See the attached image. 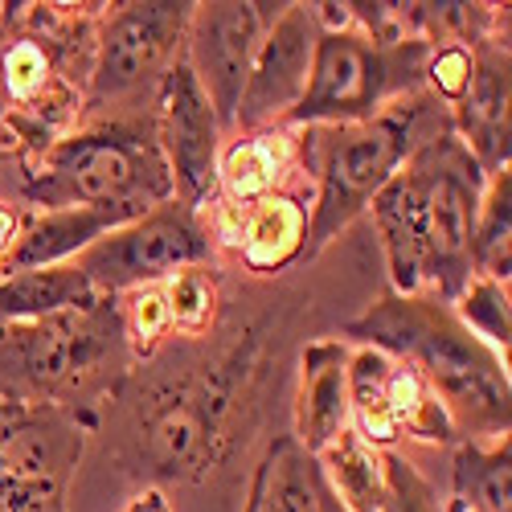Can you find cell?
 <instances>
[{
    "label": "cell",
    "mask_w": 512,
    "mask_h": 512,
    "mask_svg": "<svg viewBox=\"0 0 512 512\" xmlns=\"http://www.w3.org/2000/svg\"><path fill=\"white\" fill-rule=\"evenodd\" d=\"M443 512H472V508H463L459 500H447V504H443Z\"/></svg>",
    "instance_id": "obj_33"
},
{
    "label": "cell",
    "mask_w": 512,
    "mask_h": 512,
    "mask_svg": "<svg viewBox=\"0 0 512 512\" xmlns=\"http://www.w3.org/2000/svg\"><path fill=\"white\" fill-rule=\"evenodd\" d=\"M349 353L340 336L312 340L300 353V390H295V443L320 455L349 426Z\"/></svg>",
    "instance_id": "obj_17"
},
{
    "label": "cell",
    "mask_w": 512,
    "mask_h": 512,
    "mask_svg": "<svg viewBox=\"0 0 512 512\" xmlns=\"http://www.w3.org/2000/svg\"><path fill=\"white\" fill-rule=\"evenodd\" d=\"M103 9L62 0L0 5V136L25 173L82 123Z\"/></svg>",
    "instance_id": "obj_2"
},
{
    "label": "cell",
    "mask_w": 512,
    "mask_h": 512,
    "mask_svg": "<svg viewBox=\"0 0 512 512\" xmlns=\"http://www.w3.org/2000/svg\"><path fill=\"white\" fill-rule=\"evenodd\" d=\"M443 132H451V111L426 91H414L361 123L300 127V160L316 177L304 259H316L369 213L373 197L402 173V164Z\"/></svg>",
    "instance_id": "obj_4"
},
{
    "label": "cell",
    "mask_w": 512,
    "mask_h": 512,
    "mask_svg": "<svg viewBox=\"0 0 512 512\" xmlns=\"http://www.w3.org/2000/svg\"><path fill=\"white\" fill-rule=\"evenodd\" d=\"M164 304H168V320L173 332L181 336H209V328L218 324L222 312V283L213 267H185L177 275H168L164 283Z\"/></svg>",
    "instance_id": "obj_27"
},
{
    "label": "cell",
    "mask_w": 512,
    "mask_h": 512,
    "mask_svg": "<svg viewBox=\"0 0 512 512\" xmlns=\"http://www.w3.org/2000/svg\"><path fill=\"white\" fill-rule=\"evenodd\" d=\"M74 267L99 287V295H123L132 287L164 283L185 267H213V238L205 213L173 197L103 234L78 254Z\"/></svg>",
    "instance_id": "obj_11"
},
{
    "label": "cell",
    "mask_w": 512,
    "mask_h": 512,
    "mask_svg": "<svg viewBox=\"0 0 512 512\" xmlns=\"http://www.w3.org/2000/svg\"><path fill=\"white\" fill-rule=\"evenodd\" d=\"M451 312L459 316V324L467 332H472L476 340H484V345L508 365V349H512V295H508V283L472 275L467 287L451 300Z\"/></svg>",
    "instance_id": "obj_26"
},
{
    "label": "cell",
    "mask_w": 512,
    "mask_h": 512,
    "mask_svg": "<svg viewBox=\"0 0 512 512\" xmlns=\"http://www.w3.org/2000/svg\"><path fill=\"white\" fill-rule=\"evenodd\" d=\"M426 54L431 46L422 37L365 33L361 25H353V17L340 29H320L308 91L283 123L320 127L373 119L390 103L422 91Z\"/></svg>",
    "instance_id": "obj_8"
},
{
    "label": "cell",
    "mask_w": 512,
    "mask_h": 512,
    "mask_svg": "<svg viewBox=\"0 0 512 512\" xmlns=\"http://www.w3.org/2000/svg\"><path fill=\"white\" fill-rule=\"evenodd\" d=\"M381 406H386V418L398 439L435 443V447H451L459 439L439 394L426 386L414 365H406L390 353H386V369H381Z\"/></svg>",
    "instance_id": "obj_22"
},
{
    "label": "cell",
    "mask_w": 512,
    "mask_h": 512,
    "mask_svg": "<svg viewBox=\"0 0 512 512\" xmlns=\"http://www.w3.org/2000/svg\"><path fill=\"white\" fill-rule=\"evenodd\" d=\"M476 70L467 95L451 107V132L480 160L484 173H500L512 164V54H508V25L488 33L472 46Z\"/></svg>",
    "instance_id": "obj_16"
},
{
    "label": "cell",
    "mask_w": 512,
    "mask_h": 512,
    "mask_svg": "<svg viewBox=\"0 0 512 512\" xmlns=\"http://www.w3.org/2000/svg\"><path fill=\"white\" fill-rule=\"evenodd\" d=\"M295 160H300V127L275 123V127H259V132H242L230 148H222L213 201H226V205L263 201L279 193Z\"/></svg>",
    "instance_id": "obj_18"
},
{
    "label": "cell",
    "mask_w": 512,
    "mask_h": 512,
    "mask_svg": "<svg viewBox=\"0 0 512 512\" xmlns=\"http://www.w3.org/2000/svg\"><path fill=\"white\" fill-rule=\"evenodd\" d=\"M21 218H25L21 209H13V205L0 201V279H5V271H9V254H13V246H17Z\"/></svg>",
    "instance_id": "obj_31"
},
{
    "label": "cell",
    "mask_w": 512,
    "mask_h": 512,
    "mask_svg": "<svg viewBox=\"0 0 512 512\" xmlns=\"http://www.w3.org/2000/svg\"><path fill=\"white\" fill-rule=\"evenodd\" d=\"M25 201L37 209H99L136 222L173 201V173L156 148L148 115L82 119L25 173Z\"/></svg>",
    "instance_id": "obj_5"
},
{
    "label": "cell",
    "mask_w": 512,
    "mask_h": 512,
    "mask_svg": "<svg viewBox=\"0 0 512 512\" xmlns=\"http://www.w3.org/2000/svg\"><path fill=\"white\" fill-rule=\"evenodd\" d=\"M250 357L254 345H234L193 365L189 373L164 381L144 398L136 443L140 463L160 484H197L205 480L226 443L234 439V414L250 390Z\"/></svg>",
    "instance_id": "obj_7"
},
{
    "label": "cell",
    "mask_w": 512,
    "mask_h": 512,
    "mask_svg": "<svg viewBox=\"0 0 512 512\" xmlns=\"http://www.w3.org/2000/svg\"><path fill=\"white\" fill-rule=\"evenodd\" d=\"M242 512H345V508L328 492L320 463L291 435H279L263 451L259 467H254Z\"/></svg>",
    "instance_id": "obj_19"
},
{
    "label": "cell",
    "mask_w": 512,
    "mask_h": 512,
    "mask_svg": "<svg viewBox=\"0 0 512 512\" xmlns=\"http://www.w3.org/2000/svg\"><path fill=\"white\" fill-rule=\"evenodd\" d=\"M439 488L402 451H386V504L381 512H443Z\"/></svg>",
    "instance_id": "obj_30"
},
{
    "label": "cell",
    "mask_w": 512,
    "mask_h": 512,
    "mask_svg": "<svg viewBox=\"0 0 512 512\" xmlns=\"http://www.w3.org/2000/svg\"><path fill=\"white\" fill-rule=\"evenodd\" d=\"M99 414L0 394V512H70Z\"/></svg>",
    "instance_id": "obj_10"
},
{
    "label": "cell",
    "mask_w": 512,
    "mask_h": 512,
    "mask_svg": "<svg viewBox=\"0 0 512 512\" xmlns=\"http://www.w3.org/2000/svg\"><path fill=\"white\" fill-rule=\"evenodd\" d=\"M279 9L283 5H254V0H209V5H193L181 58L193 70L197 87L205 91L222 132H234L250 62L259 54V41L267 25L279 17Z\"/></svg>",
    "instance_id": "obj_12"
},
{
    "label": "cell",
    "mask_w": 512,
    "mask_h": 512,
    "mask_svg": "<svg viewBox=\"0 0 512 512\" xmlns=\"http://www.w3.org/2000/svg\"><path fill=\"white\" fill-rule=\"evenodd\" d=\"M152 136L173 173V197L205 209L218 193V160H222V123L213 115L205 91L197 87L185 58L173 62L152 99Z\"/></svg>",
    "instance_id": "obj_13"
},
{
    "label": "cell",
    "mask_w": 512,
    "mask_h": 512,
    "mask_svg": "<svg viewBox=\"0 0 512 512\" xmlns=\"http://www.w3.org/2000/svg\"><path fill=\"white\" fill-rule=\"evenodd\" d=\"M119 320H123V340H127L132 361H152L164 340L173 336V320H168V304H164L160 283L123 291L119 295Z\"/></svg>",
    "instance_id": "obj_28"
},
{
    "label": "cell",
    "mask_w": 512,
    "mask_h": 512,
    "mask_svg": "<svg viewBox=\"0 0 512 512\" xmlns=\"http://www.w3.org/2000/svg\"><path fill=\"white\" fill-rule=\"evenodd\" d=\"M213 218H205L213 250L226 246L234 259L254 275H279L308 246V205L300 193H271L254 205L209 201ZM205 205V209H209Z\"/></svg>",
    "instance_id": "obj_15"
},
{
    "label": "cell",
    "mask_w": 512,
    "mask_h": 512,
    "mask_svg": "<svg viewBox=\"0 0 512 512\" xmlns=\"http://www.w3.org/2000/svg\"><path fill=\"white\" fill-rule=\"evenodd\" d=\"M472 70H476L472 46H459V41L431 46V54H426V70H422V91L451 111L467 95V87H472Z\"/></svg>",
    "instance_id": "obj_29"
},
{
    "label": "cell",
    "mask_w": 512,
    "mask_h": 512,
    "mask_svg": "<svg viewBox=\"0 0 512 512\" xmlns=\"http://www.w3.org/2000/svg\"><path fill=\"white\" fill-rule=\"evenodd\" d=\"M451 500L472 512H512V443H455L451 459Z\"/></svg>",
    "instance_id": "obj_24"
},
{
    "label": "cell",
    "mask_w": 512,
    "mask_h": 512,
    "mask_svg": "<svg viewBox=\"0 0 512 512\" xmlns=\"http://www.w3.org/2000/svg\"><path fill=\"white\" fill-rule=\"evenodd\" d=\"M472 275L496 283L512 279V164L484 181L472 230Z\"/></svg>",
    "instance_id": "obj_25"
},
{
    "label": "cell",
    "mask_w": 512,
    "mask_h": 512,
    "mask_svg": "<svg viewBox=\"0 0 512 512\" xmlns=\"http://www.w3.org/2000/svg\"><path fill=\"white\" fill-rule=\"evenodd\" d=\"M320 476L345 512H381L386 504V451L369 447L353 426H345L320 455Z\"/></svg>",
    "instance_id": "obj_23"
},
{
    "label": "cell",
    "mask_w": 512,
    "mask_h": 512,
    "mask_svg": "<svg viewBox=\"0 0 512 512\" xmlns=\"http://www.w3.org/2000/svg\"><path fill=\"white\" fill-rule=\"evenodd\" d=\"M316 5H283L279 17L267 25L259 54L250 62V78L238 99L234 132H259V127L283 123L295 103L308 91V74L316 58Z\"/></svg>",
    "instance_id": "obj_14"
},
{
    "label": "cell",
    "mask_w": 512,
    "mask_h": 512,
    "mask_svg": "<svg viewBox=\"0 0 512 512\" xmlns=\"http://www.w3.org/2000/svg\"><path fill=\"white\" fill-rule=\"evenodd\" d=\"M132 365L119 320V295L0 332V390L21 402H54L99 414Z\"/></svg>",
    "instance_id": "obj_6"
},
{
    "label": "cell",
    "mask_w": 512,
    "mask_h": 512,
    "mask_svg": "<svg viewBox=\"0 0 512 512\" xmlns=\"http://www.w3.org/2000/svg\"><path fill=\"white\" fill-rule=\"evenodd\" d=\"M349 345L381 349L422 373L439 394L459 435L504 439L512 426V381L508 365L459 324L451 304L435 295H381V300L345 324Z\"/></svg>",
    "instance_id": "obj_3"
},
{
    "label": "cell",
    "mask_w": 512,
    "mask_h": 512,
    "mask_svg": "<svg viewBox=\"0 0 512 512\" xmlns=\"http://www.w3.org/2000/svg\"><path fill=\"white\" fill-rule=\"evenodd\" d=\"M193 0H123L107 5L95 25V62L87 82L82 119L140 115V99H156V87L185 50Z\"/></svg>",
    "instance_id": "obj_9"
},
{
    "label": "cell",
    "mask_w": 512,
    "mask_h": 512,
    "mask_svg": "<svg viewBox=\"0 0 512 512\" xmlns=\"http://www.w3.org/2000/svg\"><path fill=\"white\" fill-rule=\"evenodd\" d=\"M119 226H127V222H119L115 213H99V209H33L21 218V234L9 254L5 275L66 267L87 246H95L103 234H111Z\"/></svg>",
    "instance_id": "obj_20"
},
{
    "label": "cell",
    "mask_w": 512,
    "mask_h": 512,
    "mask_svg": "<svg viewBox=\"0 0 512 512\" xmlns=\"http://www.w3.org/2000/svg\"><path fill=\"white\" fill-rule=\"evenodd\" d=\"M119 512H173V500L164 496V488H156V484H144L132 500H127Z\"/></svg>",
    "instance_id": "obj_32"
},
{
    "label": "cell",
    "mask_w": 512,
    "mask_h": 512,
    "mask_svg": "<svg viewBox=\"0 0 512 512\" xmlns=\"http://www.w3.org/2000/svg\"><path fill=\"white\" fill-rule=\"evenodd\" d=\"M103 300L99 287L74 263L46 267V271H17L0 279V332L13 324H33L70 308H91Z\"/></svg>",
    "instance_id": "obj_21"
},
{
    "label": "cell",
    "mask_w": 512,
    "mask_h": 512,
    "mask_svg": "<svg viewBox=\"0 0 512 512\" xmlns=\"http://www.w3.org/2000/svg\"><path fill=\"white\" fill-rule=\"evenodd\" d=\"M0 152H5V136H0Z\"/></svg>",
    "instance_id": "obj_34"
},
{
    "label": "cell",
    "mask_w": 512,
    "mask_h": 512,
    "mask_svg": "<svg viewBox=\"0 0 512 512\" xmlns=\"http://www.w3.org/2000/svg\"><path fill=\"white\" fill-rule=\"evenodd\" d=\"M488 173L455 132L426 140L369 205L394 295L451 304L472 279V230Z\"/></svg>",
    "instance_id": "obj_1"
}]
</instances>
